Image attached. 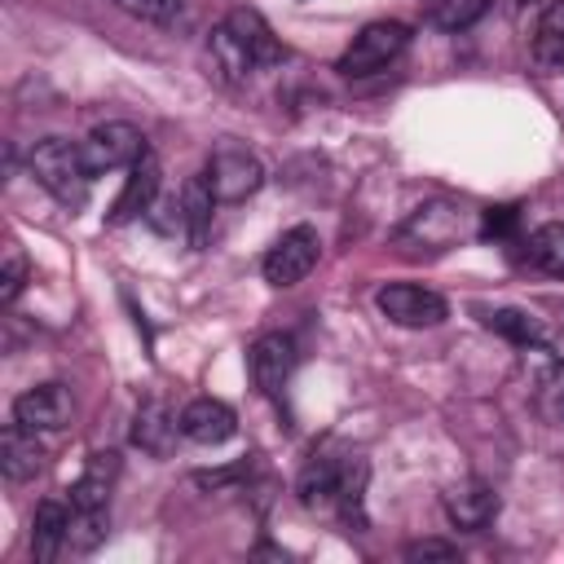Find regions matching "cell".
<instances>
[{"label": "cell", "mask_w": 564, "mask_h": 564, "mask_svg": "<svg viewBox=\"0 0 564 564\" xmlns=\"http://www.w3.org/2000/svg\"><path fill=\"white\" fill-rule=\"evenodd\" d=\"M31 176L62 203V207H84L88 189H93V167L84 159V141H66V137H44L31 145L26 154Z\"/></svg>", "instance_id": "cell-1"}, {"label": "cell", "mask_w": 564, "mask_h": 564, "mask_svg": "<svg viewBox=\"0 0 564 564\" xmlns=\"http://www.w3.org/2000/svg\"><path fill=\"white\" fill-rule=\"evenodd\" d=\"M405 44H410V26H405V22H397V18L366 22V26L352 35V44L344 48V57L335 62V70L348 75V79L375 75V70H383L388 62H397V57L405 53Z\"/></svg>", "instance_id": "cell-2"}, {"label": "cell", "mask_w": 564, "mask_h": 564, "mask_svg": "<svg viewBox=\"0 0 564 564\" xmlns=\"http://www.w3.org/2000/svg\"><path fill=\"white\" fill-rule=\"evenodd\" d=\"M520 370L529 379V397H533V410L564 427V352L551 348L546 339L542 344H529L520 348Z\"/></svg>", "instance_id": "cell-3"}, {"label": "cell", "mask_w": 564, "mask_h": 564, "mask_svg": "<svg viewBox=\"0 0 564 564\" xmlns=\"http://www.w3.org/2000/svg\"><path fill=\"white\" fill-rule=\"evenodd\" d=\"M375 304L392 326H405V330H427L449 317L445 295L432 286H419V282H388V286H379Z\"/></svg>", "instance_id": "cell-4"}, {"label": "cell", "mask_w": 564, "mask_h": 564, "mask_svg": "<svg viewBox=\"0 0 564 564\" xmlns=\"http://www.w3.org/2000/svg\"><path fill=\"white\" fill-rule=\"evenodd\" d=\"M317 256H322L317 229H313V225H291V229L264 251V260H260L264 282H269V286H295V282H304V278L313 273Z\"/></svg>", "instance_id": "cell-5"}, {"label": "cell", "mask_w": 564, "mask_h": 564, "mask_svg": "<svg viewBox=\"0 0 564 564\" xmlns=\"http://www.w3.org/2000/svg\"><path fill=\"white\" fill-rule=\"evenodd\" d=\"M207 181H212V194H216V203H242V198H251L260 185H264V163L251 154V150H242V145H220V150H212V159H207Z\"/></svg>", "instance_id": "cell-6"}, {"label": "cell", "mask_w": 564, "mask_h": 564, "mask_svg": "<svg viewBox=\"0 0 564 564\" xmlns=\"http://www.w3.org/2000/svg\"><path fill=\"white\" fill-rule=\"evenodd\" d=\"M145 150H150V145H145L141 128H132V123H123V119H106V123H97V128L84 137V159H88L93 176H97V172H115V167H132Z\"/></svg>", "instance_id": "cell-7"}, {"label": "cell", "mask_w": 564, "mask_h": 564, "mask_svg": "<svg viewBox=\"0 0 564 564\" xmlns=\"http://www.w3.org/2000/svg\"><path fill=\"white\" fill-rule=\"evenodd\" d=\"M463 238V212L458 207H449V203H427V207H419L405 225H401V234H397V242L410 251V256H419V251H449L454 242Z\"/></svg>", "instance_id": "cell-8"}, {"label": "cell", "mask_w": 564, "mask_h": 564, "mask_svg": "<svg viewBox=\"0 0 564 564\" xmlns=\"http://www.w3.org/2000/svg\"><path fill=\"white\" fill-rule=\"evenodd\" d=\"M291 370H295V339L291 335L269 330L247 348V375H251L260 397H282Z\"/></svg>", "instance_id": "cell-9"}, {"label": "cell", "mask_w": 564, "mask_h": 564, "mask_svg": "<svg viewBox=\"0 0 564 564\" xmlns=\"http://www.w3.org/2000/svg\"><path fill=\"white\" fill-rule=\"evenodd\" d=\"M70 392L66 383H35L13 401V419L31 432H62L70 423Z\"/></svg>", "instance_id": "cell-10"}, {"label": "cell", "mask_w": 564, "mask_h": 564, "mask_svg": "<svg viewBox=\"0 0 564 564\" xmlns=\"http://www.w3.org/2000/svg\"><path fill=\"white\" fill-rule=\"evenodd\" d=\"M441 502H445L449 524L463 529V533H480V529H489L494 516H498V494H494V485H485V480H476V476L449 485Z\"/></svg>", "instance_id": "cell-11"}, {"label": "cell", "mask_w": 564, "mask_h": 564, "mask_svg": "<svg viewBox=\"0 0 564 564\" xmlns=\"http://www.w3.org/2000/svg\"><path fill=\"white\" fill-rule=\"evenodd\" d=\"M159 181H163L159 159L145 150V154L128 167V181H123V189H119V198H115V207H110V225H128V220H137V216H150V207H154V198H159Z\"/></svg>", "instance_id": "cell-12"}, {"label": "cell", "mask_w": 564, "mask_h": 564, "mask_svg": "<svg viewBox=\"0 0 564 564\" xmlns=\"http://www.w3.org/2000/svg\"><path fill=\"white\" fill-rule=\"evenodd\" d=\"M238 432V414L216 397H194L181 410V436L194 445H225Z\"/></svg>", "instance_id": "cell-13"}, {"label": "cell", "mask_w": 564, "mask_h": 564, "mask_svg": "<svg viewBox=\"0 0 564 564\" xmlns=\"http://www.w3.org/2000/svg\"><path fill=\"white\" fill-rule=\"evenodd\" d=\"M176 436H181V414L167 401L154 397V401H141L137 405V419H132V445L137 449L163 458V454H172Z\"/></svg>", "instance_id": "cell-14"}, {"label": "cell", "mask_w": 564, "mask_h": 564, "mask_svg": "<svg viewBox=\"0 0 564 564\" xmlns=\"http://www.w3.org/2000/svg\"><path fill=\"white\" fill-rule=\"evenodd\" d=\"M207 57H212L216 79H220V84H229V88L247 84V79H251V70H260V66H256V57H251V48L242 44V35H238L229 22L212 26V35H207Z\"/></svg>", "instance_id": "cell-15"}, {"label": "cell", "mask_w": 564, "mask_h": 564, "mask_svg": "<svg viewBox=\"0 0 564 564\" xmlns=\"http://www.w3.org/2000/svg\"><path fill=\"white\" fill-rule=\"evenodd\" d=\"M66 533H70V507L57 502V498H44L31 516V555H35V564H53L62 555V546H70Z\"/></svg>", "instance_id": "cell-16"}, {"label": "cell", "mask_w": 564, "mask_h": 564, "mask_svg": "<svg viewBox=\"0 0 564 564\" xmlns=\"http://www.w3.org/2000/svg\"><path fill=\"white\" fill-rule=\"evenodd\" d=\"M40 467H44V449H40L35 432L13 419V423L0 432V471H4V480L22 485V480H31Z\"/></svg>", "instance_id": "cell-17"}, {"label": "cell", "mask_w": 564, "mask_h": 564, "mask_svg": "<svg viewBox=\"0 0 564 564\" xmlns=\"http://www.w3.org/2000/svg\"><path fill=\"white\" fill-rule=\"evenodd\" d=\"M344 463H348V458H308V463H304L295 494H300V502H304L308 511L335 507V498H339V480H344Z\"/></svg>", "instance_id": "cell-18"}, {"label": "cell", "mask_w": 564, "mask_h": 564, "mask_svg": "<svg viewBox=\"0 0 564 564\" xmlns=\"http://www.w3.org/2000/svg\"><path fill=\"white\" fill-rule=\"evenodd\" d=\"M115 476H119V454L93 449L88 463H84V476L70 485V507H106Z\"/></svg>", "instance_id": "cell-19"}, {"label": "cell", "mask_w": 564, "mask_h": 564, "mask_svg": "<svg viewBox=\"0 0 564 564\" xmlns=\"http://www.w3.org/2000/svg\"><path fill=\"white\" fill-rule=\"evenodd\" d=\"M238 35H242V44L251 48V57H256V66H278L282 57H286V48L278 44V35H273V26L256 13V9H247V4H238V9H229V18H225Z\"/></svg>", "instance_id": "cell-20"}, {"label": "cell", "mask_w": 564, "mask_h": 564, "mask_svg": "<svg viewBox=\"0 0 564 564\" xmlns=\"http://www.w3.org/2000/svg\"><path fill=\"white\" fill-rule=\"evenodd\" d=\"M181 207H185V238L194 247L207 242V229H212V207H216V194H212V181L207 172H194L181 189Z\"/></svg>", "instance_id": "cell-21"}, {"label": "cell", "mask_w": 564, "mask_h": 564, "mask_svg": "<svg viewBox=\"0 0 564 564\" xmlns=\"http://www.w3.org/2000/svg\"><path fill=\"white\" fill-rule=\"evenodd\" d=\"M533 62L542 70H564V0L546 4L533 26Z\"/></svg>", "instance_id": "cell-22"}, {"label": "cell", "mask_w": 564, "mask_h": 564, "mask_svg": "<svg viewBox=\"0 0 564 564\" xmlns=\"http://www.w3.org/2000/svg\"><path fill=\"white\" fill-rule=\"evenodd\" d=\"M524 256L533 269L551 273V278H564V220H546L529 234L524 242Z\"/></svg>", "instance_id": "cell-23"}, {"label": "cell", "mask_w": 564, "mask_h": 564, "mask_svg": "<svg viewBox=\"0 0 564 564\" xmlns=\"http://www.w3.org/2000/svg\"><path fill=\"white\" fill-rule=\"evenodd\" d=\"M480 322L489 330H498L502 339H511L516 348H529V344H542L546 339L542 335V322L533 313H524V308H480Z\"/></svg>", "instance_id": "cell-24"}, {"label": "cell", "mask_w": 564, "mask_h": 564, "mask_svg": "<svg viewBox=\"0 0 564 564\" xmlns=\"http://www.w3.org/2000/svg\"><path fill=\"white\" fill-rule=\"evenodd\" d=\"M489 9V0H432L427 4V22L441 31H467L471 22H480Z\"/></svg>", "instance_id": "cell-25"}, {"label": "cell", "mask_w": 564, "mask_h": 564, "mask_svg": "<svg viewBox=\"0 0 564 564\" xmlns=\"http://www.w3.org/2000/svg\"><path fill=\"white\" fill-rule=\"evenodd\" d=\"M106 507H70V533H66V542L75 546V551H93V546H101L106 542Z\"/></svg>", "instance_id": "cell-26"}, {"label": "cell", "mask_w": 564, "mask_h": 564, "mask_svg": "<svg viewBox=\"0 0 564 564\" xmlns=\"http://www.w3.org/2000/svg\"><path fill=\"white\" fill-rule=\"evenodd\" d=\"M110 4L123 9V13H132V18H141V22H150V26H172L185 13L181 0H110Z\"/></svg>", "instance_id": "cell-27"}, {"label": "cell", "mask_w": 564, "mask_h": 564, "mask_svg": "<svg viewBox=\"0 0 564 564\" xmlns=\"http://www.w3.org/2000/svg\"><path fill=\"white\" fill-rule=\"evenodd\" d=\"M22 282H26V256L9 242V251H4V273H0V304H13L18 291H22Z\"/></svg>", "instance_id": "cell-28"}, {"label": "cell", "mask_w": 564, "mask_h": 564, "mask_svg": "<svg viewBox=\"0 0 564 564\" xmlns=\"http://www.w3.org/2000/svg\"><path fill=\"white\" fill-rule=\"evenodd\" d=\"M516 220H520V207H489L480 234H485V238H507V234L516 229Z\"/></svg>", "instance_id": "cell-29"}, {"label": "cell", "mask_w": 564, "mask_h": 564, "mask_svg": "<svg viewBox=\"0 0 564 564\" xmlns=\"http://www.w3.org/2000/svg\"><path fill=\"white\" fill-rule=\"evenodd\" d=\"M405 560H458V546L441 542V538H423V542L405 546Z\"/></svg>", "instance_id": "cell-30"}]
</instances>
